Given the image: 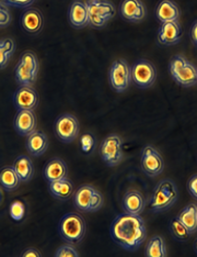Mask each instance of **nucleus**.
Returning <instances> with one entry per match:
<instances>
[{"label": "nucleus", "mask_w": 197, "mask_h": 257, "mask_svg": "<svg viewBox=\"0 0 197 257\" xmlns=\"http://www.w3.org/2000/svg\"><path fill=\"white\" fill-rule=\"evenodd\" d=\"M26 148L34 157L42 156L48 149V139L42 131H33L26 137Z\"/></svg>", "instance_id": "19"}, {"label": "nucleus", "mask_w": 197, "mask_h": 257, "mask_svg": "<svg viewBox=\"0 0 197 257\" xmlns=\"http://www.w3.org/2000/svg\"><path fill=\"white\" fill-rule=\"evenodd\" d=\"M190 38L192 43L197 46V20L193 23L192 28H190Z\"/></svg>", "instance_id": "37"}, {"label": "nucleus", "mask_w": 197, "mask_h": 257, "mask_svg": "<svg viewBox=\"0 0 197 257\" xmlns=\"http://www.w3.org/2000/svg\"><path fill=\"white\" fill-rule=\"evenodd\" d=\"M14 168L22 183H28L33 178L34 166L32 160L28 155H20L14 163Z\"/></svg>", "instance_id": "24"}, {"label": "nucleus", "mask_w": 197, "mask_h": 257, "mask_svg": "<svg viewBox=\"0 0 197 257\" xmlns=\"http://www.w3.org/2000/svg\"><path fill=\"white\" fill-rule=\"evenodd\" d=\"M111 236L116 243L128 252H136L147 237L146 224L140 214L120 213L111 225Z\"/></svg>", "instance_id": "1"}, {"label": "nucleus", "mask_w": 197, "mask_h": 257, "mask_svg": "<svg viewBox=\"0 0 197 257\" xmlns=\"http://www.w3.org/2000/svg\"><path fill=\"white\" fill-rule=\"evenodd\" d=\"M54 131L62 143L69 144L79 136V121L70 113H64L55 121Z\"/></svg>", "instance_id": "11"}, {"label": "nucleus", "mask_w": 197, "mask_h": 257, "mask_svg": "<svg viewBox=\"0 0 197 257\" xmlns=\"http://www.w3.org/2000/svg\"><path fill=\"white\" fill-rule=\"evenodd\" d=\"M11 14L8 9V6L4 5L2 0H0V28L8 27L11 23Z\"/></svg>", "instance_id": "33"}, {"label": "nucleus", "mask_w": 197, "mask_h": 257, "mask_svg": "<svg viewBox=\"0 0 197 257\" xmlns=\"http://www.w3.org/2000/svg\"><path fill=\"white\" fill-rule=\"evenodd\" d=\"M96 138L94 134L91 133H84L80 139V147L81 151L84 152V154H91L94 153L96 149Z\"/></svg>", "instance_id": "30"}, {"label": "nucleus", "mask_w": 197, "mask_h": 257, "mask_svg": "<svg viewBox=\"0 0 197 257\" xmlns=\"http://www.w3.org/2000/svg\"><path fill=\"white\" fill-rule=\"evenodd\" d=\"M21 180L14 166H4L0 169V186L6 191H14L20 186Z\"/></svg>", "instance_id": "26"}, {"label": "nucleus", "mask_w": 197, "mask_h": 257, "mask_svg": "<svg viewBox=\"0 0 197 257\" xmlns=\"http://www.w3.org/2000/svg\"><path fill=\"white\" fill-rule=\"evenodd\" d=\"M21 27L24 31L31 34H38L42 31L44 18L40 11L36 8H28L22 14L20 18Z\"/></svg>", "instance_id": "17"}, {"label": "nucleus", "mask_w": 197, "mask_h": 257, "mask_svg": "<svg viewBox=\"0 0 197 257\" xmlns=\"http://www.w3.org/2000/svg\"><path fill=\"white\" fill-rule=\"evenodd\" d=\"M132 81L142 89H147L152 87L156 78L157 71L152 62L147 60H138L132 67Z\"/></svg>", "instance_id": "10"}, {"label": "nucleus", "mask_w": 197, "mask_h": 257, "mask_svg": "<svg viewBox=\"0 0 197 257\" xmlns=\"http://www.w3.org/2000/svg\"><path fill=\"white\" fill-rule=\"evenodd\" d=\"M40 64L32 51H24L14 67V77L19 86H33L38 78Z\"/></svg>", "instance_id": "5"}, {"label": "nucleus", "mask_w": 197, "mask_h": 257, "mask_svg": "<svg viewBox=\"0 0 197 257\" xmlns=\"http://www.w3.org/2000/svg\"><path fill=\"white\" fill-rule=\"evenodd\" d=\"M146 257H166L168 250L164 239L159 235H154L149 239L144 250Z\"/></svg>", "instance_id": "27"}, {"label": "nucleus", "mask_w": 197, "mask_h": 257, "mask_svg": "<svg viewBox=\"0 0 197 257\" xmlns=\"http://www.w3.org/2000/svg\"><path fill=\"white\" fill-rule=\"evenodd\" d=\"M182 39V27L178 21L162 23L158 30V42L164 46L176 45Z\"/></svg>", "instance_id": "15"}, {"label": "nucleus", "mask_w": 197, "mask_h": 257, "mask_svg": "<svg viewBox=\"0 0 197 257\" xmlns=\"http://www.w3.org/2000/svg\"><path fill=\"white\" fill-rule=\"evenodd\" d=\"M10 215L14 221H21L24 217V212H26V208L24 204H23L21 201H14L11 203V206L9 208Z\"/></svg>", "instance_id": "31"}, {"label": "nucleus", "mask_w": 197, "mask_h": 257, "mask_svg": "<svg viewBox=\"0 0 197 257\" xmlns=\"http://www.w3.org/2000/svg\"><path fill=\"white\" fill-rule=\"evenodd\" d=\"M14 103L18 111L36 110L38 106V95L32 86H19L14 95Z\"/></svg>", "instance_id": "14"}, {"label": "nucleus", "mask_w": 197, "mask_h": 257, "mask_svg": "<svg viewBox=\"0 0 197 257\" xmlns=\"http://www.w3.org/2000/svg\"><path fill=\"white\" fill-rule=\"evenodd\" d=\"M194 249H195V252H196V254H197V239H196V242H195V244H194Z\"/></svg>", "instance_id": "38"}, {"label": "nucleus", "mask_w": 197, "mask_h": 257, "mask_svg": "<svg viewBox=\"0 0 197 257\" xmlns=\"http://www.w3.org/2000/svg\"><path fill=\"white\" fill-rule=\"evenodd\" d=\"M169 226H170V231L172 233V235L174 236V238L178 239V241H186L188 238L190 236L188 230L178 218H173L170 221Z\"/></svg>", "instance_id": "29"}, {"label": "nucleus", "mask_w": 197, "mask_h": 257, "mask_svg": "<svg viewBox=\"0 0 197 257\" xmlns=\"http://www.w3.org/2000/svg\"><path fill=\"white\" fill-rule=\"evenodd\" d=\"M21 256L22 257H40L42 256V254H40L38 249L34 248V247H30V248H26L24 252L21 254Z\"/></svg>", "instance_id": "36"}, {"label": "nucleus", "mask_w": 197, "mask_h": 257, "mask_svg": "<svg viewBox=\"0 0 197 257\" xmlns=\"http://www.w3.org/2000/svg\"><path fill=\"white\" fill-rule=\"evenodd\" d=\"M103 196L92 185H82L74 192V204L79 211L96 212L103 206Z\"/></svg>", "instance_id": "6"}, {"label": "nucleus", "mask_w": 197, "mask_h": 257, "mask_svg": "<svg viewBox=\"0 0 197 257\" xmlns=\"http://www.w3.org/2000/svg\"><path fill=\"white\" fill-rule=\"evenodd\" d=\"M48 184L50 194L53 196L55 199L65 201L68 200L74 194V184L72 180L68 179L67 177Z\"/></svg>", "instance_id": "23"}, {"label": "nucleus", "mask_w": 197, "mask_h": 257, "mask_svg": "<svg viewBox=\"0 0 197 257\" xmlns=\"http://www.w3.org/2000/svg\"><path fill=\"white\" fill-rule=\"evenodd\" d=\"M2 2L11 7H19V8H26L30 7L34 3V0H2Z\"/></svg>", "instance_id": "34"}, {"label": "nucleus", "mask_w": 197, "mask_h": 257, "mask_svg": "<svg viewBox=\"0 0 197 257\" xmlns=\"http://www.w3.org/2000/svg\"><path fill=\"white\" fill-rule=\"evenodd\" d=\"M78 250L72 246V244L62 245L55 252V257H79Z\"/></svg>", "instance_id": "32"}, {"label": "nucleus", "mask_w": 197, "mask_h": 257, "mask_svg": "<svg viewBox=\"0 0 197 257\" xmlns=\"http://www.w3.org/2000/svg\"><path fill=\"white\" fill-rule=\"evenodd\" d=\"M176 218L185 225L190 234H193L197 231V204L193 202L186 204Z\"/></svg>", "instance_id": "25"}, {"label": "nucleus", "mask_w": 197, "mask_h": 257, "mask_svg": "<svg viewBox=\"0 0 197 257\" xmlns=\"http://www.w3.org/2000/svg\"><path fill=\"white\" fill-rule=\"evenodd\" d=\"M108 78L114 91L118 93L126 91L132 83V68L128 63L123 58L115 61L110 68Z\"/></svg>", "instance_id": "9"}, {"label": "nucleus", "mask_w": 197, "mask_h": 257, "mask_svg": "<svg viewBox=\"0 0 197 257\" xmlns=\"http://www.w3.org/2000/svg\"><path fill=\"white\" fill-rule=\"evenodd\" d=\"M68 19L70 25L76 29H82L89 25L88 10L84 2L81 0H74L69 7Z\"/></svg>", "instance_id": "21"}, {"label": "nucleus", "mask_w": 197, "mask_h": 257, "mask_svg": "<svg viewBox=\"0 0 197 257\" xmlns=\"http://www.w3.org/2000/svg\"><path fill=\"white\" fill-rule=\"evenodd\" d=\"M118 10L122 18L132 23L142 22L147 17V8L142 0H122Z\"/></svg>", "instance_id": "13"}, {"label": "nucleus", "mask_w": 197, "mask_h": 257, "mask_svg": "<svg viewBox=\"0 0 197 257\" xmlns=\"http://www.w3.org/2000/svg\"><path fill=\"white\" fill-rule=\"evenodd\" d=\"M16 51V42L11 38L0 40V69H4Z\"/></svg>", "instance_id": "28"}, {"label": "nucleus", "mask_w": 197, "mask_h": 257, "mask_svg": "<svg viewBox=\"0 0 197 257\" xmlns=\"http://www.w3.org/2000/svg\"><path fill=\"white\" fill-rule=\"evenodd\" d=\"M100 154L101 159L108 166L118 165L124 159L123 139L118 134H110L100 145Z\"/></svg>", "instance_id": "8"}, {"label": "nucleus", "mask_w": 197, "mask_h": 257, "mask_svg": "<svg viewBox=\"0 0 197 257\" xmlns=\"http://www.w3.org/2000/svg\"><path fill=\"white\" fill-rule=\"evenodd\" d=\"M146 207L144 197L138 190H128L122 200V208L124 212L130 214H140Z\"/></svg>", "instance_id": "20"}, {"label": "nucleus", "mask_w": 197, "mask_h": 257, "mask_svg": "<svg viewBox=\"0 0 197 257\" xmlns=\"http://www.w3.org/2000/svg\"><path fill=\"white\" fill-rule=\"evenodd\" d=\"M169 71L176 83L184 87H192L197 84V67L182 54L172 56L169 63Z\"/></svg>", "instance_id": "4"}, {"label": "nucleus", "mask_w": 197, "mask_h": 257, "mask_svg": "<svg viewBox=\"0 0 197 257\" xmlns=\"http://www.w3.org/2000/svg\"><path fill=\"white\" fill-rule=\"evenodd\" d=\"M178 198V189L173 180L166 178L162 179L154 187L149 204L154 212H162L170 209Z\"/></svg>", "instance_id": "2"}, {"label": "nucleus", "mask_w": 197, "mask_h": 257, "mask_svg": "<svg viewBox=\"0 0 197 257\" xmlns=\"http://www.w3.org/2000/svg\"><path fill=\"white\" fill-rule=\"evenodd\" d=\"M140 165L142 171L150 177L162 174L164 169V161L161 154L152 145H146L142 151Z\"/></svg>", "instance_id": "12"}, {"label": "nucleus", "mask_w": 197, "mask_h": 257, "mask_svg": "<svg viewBox=\"0 0 197 257\" xmlns=\"http://www.w3.org/2000/svg\"><path fill=\"white\" fill-rule=\"evenodd\" d=\"M68 174V167L66 162H64L62 159L55 157V159L50 160L48 164L44 166L43 169V176L45 180H48V183L56 182L67 177Z\"/></svg>", "instance_id": "22"}, {"label": "nucleus", "mask_w": 197, "mask_h": 257, "mask_svg": "<svg viewBox=\"0 0 197 257\" xmlns=\"http://www.w3.org/2000/svg\"><path fill=\"white\" fill-rule=\"evenodd\" d=\"M88 10L89 26L94 29H102L115 15L114 5L108 0H86Z\"/></svg>", "instance_id": "7"}, {"label": "nucleus", "mask_w": 197, "mask_h": 257, "mask_svg": "<svg viewBox=\"0 0 197 257\" xmlns=\"http://www.w3.org/2000/svg\"><path fill=\"white\" fill-rule=\"evenodd\" d=\"M86 221L79 213L69 212L62 217L58 232L64 241L69 244H78L82 241L86 234Z\"/></svg>", "instance_id": "3"}, {"label": "nucleus", "mask_w": 197, "mask_h": 257, "mask_svg": "<svg viewBox=\"0 0 197 257\" xmlns=\"http://www.w3.org/2000/svg\"><path fill=\"white\" fill-rule=\"evenodd\" d=\"M156 18L161 23L178 21L181 17V10L173 0H160L156 7Z\"/></svg>", "instance_id": "18"}, {"label": "nucleus", "mask_w": 197, "mask_h": 257, "mask_svg": "<svg viewBox=\"0 0 197 257\" xmlns=\"http://www.w3.org/2000/svg\"><path fill=\"white\" fill-rule=\"evenodd\" d=\"M188 188L190 196H192L194 199L197 200V174L193 175V176L190 178L188 184Z\"/></svg>", "instance_id": "35"}, {"label": "nucleus", "mask_w": 197, "mask_h": 257, "mask_svg": "<svg viewBox=\"0 0 197 257\" xmlns=\"http://www.w3.org/2000/svg\"><path fill=\"white\" fill-rule=\"evenodd\" d=\"M14 126L16 132L20 137H28L33 131H36V118L32 110H21L16 113Z\"/></svg>", "instance_id": "16"}]
</instances>
